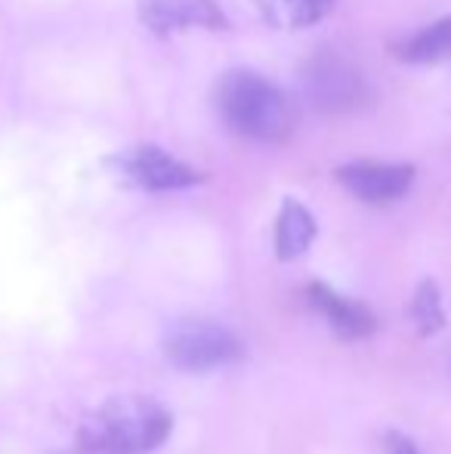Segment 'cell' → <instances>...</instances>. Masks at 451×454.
Returning <instances> with one entry per match:
<instances>
[{
	"label": "cell",
	"instance_id": "6da1fadb",
	"mask_svg": "<svg viewBox=\"0 0 451 454\" xmlns=\"http://www.w3.org/2000/svg\"><path fill=\"white\" fill-rule=\"evenodd\" d=\"M174 414L149 395H118L93 408L78 427V449L87 454H145L167 442Z\"/></svg>",
	"mask_w": 451,
	"mask_h": 454
},
{
	"label": "cell",
	"instance_id": "7a4b0ae2",
	"mask_svg": "<svg viewBox=\"0 0 451 454\" xmlns=\"http://www.w3.org/2000/svg\"><path fill=\"white\" fill-rule=\"evenodd\" d=\"M217 112L229 130L253 143H282L297 124V108L288 93L263 74L245 68H235L220 78Z\"/></svg>",
	"mask_w": 451,
	"mask_h": 454
},
{
	"label": "cell",
	"instance_id": "3957f363",
	"mask_svg": "<svg viewBox=\"0 0 451 454\" xmlns=\"http://www.w3.org/2000/svg\"><path fill=\"white\" fill-rule=\"evenodd\" d=\"M164 353L174 368L205 374V371H217L241 359V340L217 322L189 318V322H180L167 331Z\"/></svg>",
	"mask_w": 451,
	"mask_h": 454
},
{
	"label": "cell",
	"instance_id": "277c9868",
	"mask_svg": "<svg viewBox=\"0 0 451 454\" xmlns=\"http://www.w3.org/2000/svg\"><path fill=\"white\" fill-rule=\"evenodd\" d=\"M303 90L328 114H346L368 102L365 74L331 50H322L303 66Z\"/></svg>",
	"mask_w": 451,
	"mask_h": 454
},
{
	"label": "cell",
	"instance_id": "5b68a950",
	"mask_svg": "<svg viewBox=\"0 0 451 454\" xmlns=\"http://www.w3.org/2000/svg\"><path fill=\"white\" fill-rule=\"evenodd\" d=\"M112 164L121 170L127 183L139 185L145 192H176L205 183L201 170L189 168L186 161L164 152L161 145H136V149L114 155Z\"/></svg>",
	"mask_w": 451,
	"mask_h": 454
},
{
	"label": "cell",
	"instance_id": "8992f818",
	"mask_svg": "<svg viewBox=\"0 0 451 454\" xmlns=\"http://www.w3.org/2000/svg\"><path fill=\"white\" fill-rule=\"evenodd\" d=\"M338 183L349 195L365 204H393L408 195L415 185V168L411 164H384V161H353L334 170Z\"/></svg>",
	"mask_w": 451,
	"mask_h": 454
},
{
	"label": "cell",
	"instance_id": "52a82bcc",
	"mask_svg": "<svg viewBox=\"0 0 451 454\" xmlns=\"http://www.w3.org/2000/svg\"><path fill=\"white\" fill-rule=\"evenodd\" d=\"M139 22L158 37L205 28L220 31L229 25L217 0H139Z\"/></svg>",
	"mask_w": 451,
	"mask_h": 454
},
{
	"label": "cell",
	"instance_id": "ba28073f",
	"mask_svg": "<svg viewBox=\"0 0 451 454\" xmlns=\"http://www.w3.org/2000/svg\"><path fill=\"white\" fill-rule=\"evenodd\" d=\"M307 297L331 322V328L343 340H362V337H371L377 331V318L365 303H359L353 297H340L334 287L322 285V281H313L307 287Z\"/></svg>",
	"mask_w": 451,
	"mask_h": 454
},
{
	"label": "cell",
	"instance_id": "9c48e42d",
	"mask_svg": "<svg viewBox=\"0 0 451 454\" xmlns=\"http://www.w3.org/2000/svg\"><path fill=\"white\" fill-rule=\"evenodd\" d=\"M315 232H319V226H315L313 214L300 201H294V198H284L276 220V257L278 260L300 257L315 241Z\"/></svg>",
	"mask_w": 451,
	"mask_h": 454
},
{
	"label": "cell",
	"instance_id": "30bf717a",
	"mask_svg": "<svg viewBox=\"0 0 451 454\" xmlns=\"http://www.w3.org/2000/svg\"><path fill=\"white\" fill-rule=\"evenodd\" d=\"M396 56L411 66H436L451 59V16L427 25L396 47Z\"/></svg>",
	"mask_w": 451,
	"mask_h": 454
},
{
	"label": "cell",
	"instance_id": "8fae6325",
	"mask_svg": "<svg viewBox=\"0 0 451 454\" xmlns=\"http://www.w3.org/2000/svg\"><path fill=\"white\" fill-rule=\"evenodd\" d=\"M260 16L276 28H307L331 12L334 0H253Z\"/></svg>",
	"mask_w": 451,
	"mask_h": 454
},
{
	"label": "cell",
	"instance_id": "7c38bea8",
	"mask_svg": "<svg viewBox=\"0 0 451 454\" xmlns=\"http://www.w3.org/2000/svg\"><path fill=\"white\" fill-rule=\"evenodd\" d=\"M411 318L424 337H433L446 325V309H442V294L436 281H421L411 300Z\"/></svg>",
	"mask_w": 451,
	"mask_h": 454
},
{
	"label": "cell",
	"instance_id": "4fadbf2b",
	"mask_svg": "<svg viewBox=\"0 0 451 454\" xmlns=\"http://www.w3.org/2000/svg\"><path fill=\"white\" fill-rule=\"evenodd\" d=\"M386 454H421L415 449V442L405 436H399V433H393L390 442H386Z\"/></svg>",
	"mask_w": 451,
	"mask_h": 454
},
{
	"label": "cell",
	"instance_id": "5bb4252c",
	"mask_svg": "<svg viewBox=\"0 0 451 454\" xmlns=\"http://www.w3.org/2000/svg\"><path fill=\"white\" fill-rule=\"evenodd\" d=\"M81 454H87V451H81Z\"/></svg>",
	"mask_w": 451,
	"mask_h": 454
}]
</instances>
